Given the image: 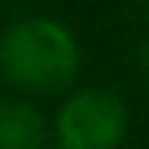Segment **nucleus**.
Returning <instances> with one entry per match:
<instances>
[{"label":"nucleus","instance_id":"obj_1","mask_svg":"<svg viewBox=\"0 0 149 149\" xmlns=\"http://www.w3.org/2000/svg\"><path fill=\"white\" fill-rule=\"evenodd\" d=\"M0 70L21 90L56 94L76 80L80 49L59 21L21 17L0 35Z\"/></svg>","mask_w":149,"mask_h":149},{"label":"nucleus","instance_id":"obj_2","mask_svg":"<svg viewBox=\"0 0 149 149\" xmlns=\"http://www.w3.org/2000/svg\"><path fill=\"white\" fill-rule=\"evenodd\" d=\"M125 132H128L125 101L101 87L76 90L56 118V139L63 149H118Z\"/></svg>","mask_w":149,"mask_h":149},{"label":"nucleus","instance_id":"obj_3","mask_svg":"<svg viewBox=\"0 0 149 149\" xmlns=\"http://www.w3.org/2000/svg\"><path fill=\"white\" fill-rule=\"evenodd\" d=\"M45 121L28 101H0V149H42Z\"/></svg>","mask_w":149,"mask_h":149},{"label":"nucleus","instance_id":"obj_4","mask_svg":"<svg viewBox=\"0 0 149 149\" xmlns=\"http://www.w3.org/2000/svg\"><path fill=\"white\" fill-rule=\"evenodd\" d=\"M135 66H139V76L146 80V87H149V42L139 45V52H135Z\"/></svg>","mask_w":149,"mask_h":149}]
</instances>
